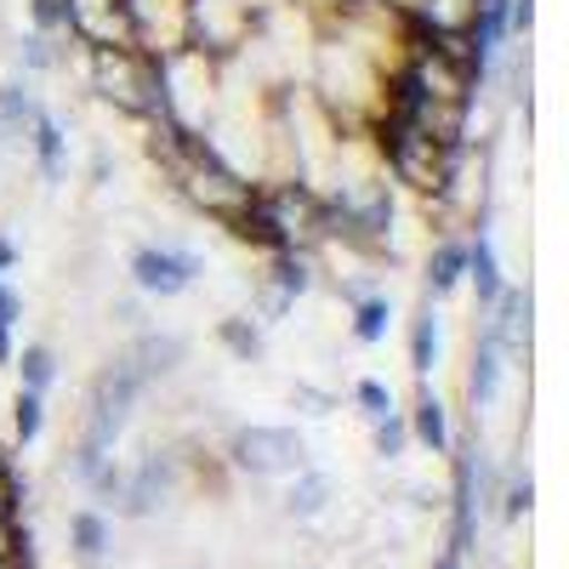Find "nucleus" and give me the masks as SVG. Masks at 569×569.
Returning <instances> with one entry per match:
<instances>
[{"mask_svg": "<svg viewBox=\"0 0 569 569\" xmlns=\"http://www.w3.org/2000/svg\"><path fill=\"white\" fill-rule=\"evenodd\" d=\"M376 149H382L388 177L405 182L410 194L439 200V206L456 194L461 160H467V149H456V142H439L433 131H421L410 120H376Z\"/></svg>", "mask_w": 569, "mask_h": 569, "instance_id": "1", "label": "nucleus"}, {"mask_svg": "<svg viewBox=\"0 0 569 569\" xmlns=\"http://www.w3.org/2000/svg\"><path fill=\"white\" fill-rule=\"evenodd\" d=\"M297 405H308V416H330V405H337V399H330V393H319V388H308V382H297V393H291Z\"/></svg>", "mask_w": 569, "mask_h": 569, "instance_id": "24", "label": "nucleus"}, {"mask_svg": "<svg viewBox=\"0 0 569 569\" xmlns=\"http://www.w3.org/2000/svg\"><path fill=\"white\" fill-rule=\"evenodd\" d=\"M433 365H439V313H433V302H421L416 319H410V370L427 382Z\"/></svg>", "mask_w": 569, "mask_h": 569, "instance_id": "17", "label": "nucleus"}, {"mask_svg": "<svg viewBox=\"0 0 569 569\" xmlns=\"http://www.w3.org/2000/svg\"><path fill=\"white\" fill-rule=\"evenodd\" d=\"M467 284V240H439L427 257V302H439Z\"/></svg>", "mask_w": 569, "mask_h": 569, "instance_id": "11", "label": "nucleus"}, {"mask_svg": "<svg viewBox=\"0 0 569 569\" xmlns=\"http://www.w3.org/2000/svg\"><path fill=\"white\" fill-rule=\"evenodd\" d=\"M467 284H472V297H479V308L490 313L507 291V273H501V257H496V240H490V228H472L467 233Z\"/></svg>", "mask_w": 569, "mask_h": 569, "instance_id": "6", "label": "nucleus"}, {"mask_svg": "<svg viewBox=\"0 0 569 569\" xmlns=\"http://www.w3.org/2000/svg\"><path fill=\"white\" fill-rule=\"evenodd\" d=\"M433 569H461V558H456V552H445V558H439Z\"/></svg>", "mask_w": 569, "mask_h": 569, "instance_id": "26", "label": "nucleus"}, {"mask_svg": "<svg viewBox=\"0 0 569 569\" xmlns=\"http://www.w3.org/2000/svg\"><path fill=\"white\" fill-rule=\"evenodd\" d=\"M126 273H131V291H137V297L177 302V297H188V291L206 279V262H200V251H188V246L154 240V246H137V251L126 257Z\"/></svg>", "mask_w": 569, "mask_h": 569, "instance_id": "4", "label": "nucleus"}, {"mask_svg": "<svg viewBox=\"0 0 569 569\" xmlns=\"http://www.w3.org/2000/svg\"><path fill=\"white\" fill-rule=\"evenodd\" d=\"M69 552L80 558V569L103 563V552H109V518H103V507H80L69 518Z\"/></svg>", "mask_w": 569, "mask_h": 569, "instance_id": "12", "label": "nucleus"}, {"mask_svg": "<svg viewBox=\"0 0 569 569\" xmlns=\"http://www.w3.org/2000/svg\"><path fill=\"white\" fill-rule=\"evenodd\" d=\"M353 308V342H365V348H376L388 337V325H393V302H388V291H365L359 302H348Z\"/></svg>", "mask_w": 569, "mask_h": 569, "instance_id": "16", "label": "nucleus"}, {"mask_svg": "<svg viewBox=\"0 0 569 569\" xmlns=\"http://www.w3.org/2000/svg\"><path fill=\"white\" fill-rule=\"evenodd\" d=\"M34 114H40V98H34L29 74H7V80H0V131H7V142H23Z\"/></svg>", "mask_w": 569, "mask_h": 569, "instance_id": "10", "label": "nucleus"}, {"mask_svg": "<svg viewBox=\"0 0 569 569\" xmlns=\"http://www.w3.org/2000/svg\"><path fill=\"white\" fill-rule=\"evenodd\" d=\"M410 433L433 450V456H450V416H445V405H439V393L421 382V393H416V410H410Z\"/></svg>", "mask_w": 569, "mask_h": 569, "instance_id": "15", "label": "nucleus"}, {"mask_svg": "<svg viewBox=\"0 0 569 569\" xmlns=\"http://www.w3.org/2000/svg\"><path fill=\"white\" fill-rule=\"evenodd\" d=\"M262 284H273V291H284L291 302H302L313 284H319V279H313V251H273Z\"/></svg>", "mask_w": 569, "mask_h": 569, "instance_id": "14", "label": "nucleus"}, {"mask_svg": "<svg viewBox=\"0 0 569 569\" xmlns=\"http://www.w3.org/2000/svg\"><path fill=\"white\" fill-rule=\"evenodd\" d=\"M228 456H233V467H240V472H251V479H291V472L308 467L302 433H297V427H284V421H251V427H240L233 445H228Z\"/></svg>", "mask_w": 569, "mask_h": 569, "instance_id": "3", "label": "nucleus"}, {"mask_svg": "<svg viewBox=\"0 0 569 569\" xmlns=\"http://www.w3.org/2000/svg\"><path fill=\"white\" fill-rule=\"evenodd\" d=\"M12 325H18V297L0 279V365H12Z\"/></svg>", "mask_w": 569, "mask_h": 569, "instance_id": "23", "label": "nucleus"}, {"mask_svg": "<svg viewBox=\"0 0 569 569\" xmlns=\"http://www.w3.org/2000/svg\"><path fill=\"white\" fill-rule=\"evenodd\" d=\"M18 63H23V74H46V69H58V63H63V46H58V34H40V29H29V34H23V46H18Z\"/></svg>", "mask_w": 569, "mask_h": 569, "instance_id": "20", "label": "nucleus"}, {"mask_svg": "<svg viewBox=\"0 0 569 569\" xmlns=\"http://www.w3.org/2000/svg\"><path fill=\"white\" fill-rule=\"evenodd\" d=\"M12 268H18V246L7 240V233H0V279H7Z\"/></svg>", "mask_w": 569, "mask_h": 569, "instance_id": "25", "label": "nucleus"}, {"mask_svg": "<svg viewBox=\"0 0 569 569\" xmlns=\"http://www.w3.org/2000/svg\"><path fill=\"white\" fill-rule=\"evenodd\" d=\"M86 52V46H80ZM86 80L103 103H114L131 120L166 126V80H160V58L137 52V46H91L86 52Z\"/></svg>", "mask_w": 569, "mask_h": 569, "instance_id": "2", "label": "nucleus"}, {"mask_svg": "<svg viewBox=\"0 0 569 569\" xmlns=\"http://www.w3.org/2000/svg\"><path fill=\"white\" fill-rule=\"evenodd\" d=\"M217 342L240 365H257L268 353V325L257 313H228V319H217Z\"/></svg>", "mask_w": 569, "mask_h": 569, "instance_id": "13", "label": "nucleus"}, {"mask_svg": "<svg viewBox=\"0 0 569 569\" xmlns=\"http://www.w3.org/2000/svg\"><path fill=\"white\" fill-rule=\"evenodd\" d=\"M40 427H46V393H29V388H18V399H12V445H34L40 439Z\"/></svg>", "mask_w": 569, "mask_h": 569, "instance_id": "19", "label": "nucleus"}, {"mask_svg": "<svg viewBox=\"0 0 569 569\" xmlns=\"http://www.w3.org/2000/svg\"><path fill=\"white\" fill-rule=\"evenodd\" d=\"M12 370H18V388L46 393V388L58 382V353H52V342H29L23 353H12Z\"/></svg>", "mask_w": 569, "mask_h": 569, "instance_id": "18", "label": "nucleus"}, {"mask_svg": "<svg viewBox=\"0 0 569 569\" xmlns=\"http://www.w3.org/2000/svg\"><path fill=\"white\" fill-rule=\"evenodd\" d=\"M171 490H177V456H171V450H154V456H142V461L126 472L114 512H126V518H149L160 501H171Z\"/></svg>", "mask_w": 569, "mask_h": 569, "instance_id": "5", "label": "nucleus"}, {"mask_svg": "<svg viewBox=\"0 0 569 569\" xmlns=\"http://www.w3.org/2000/svg\"><path fill=\"white\" fill-rule=\"evenodd\" d=\"M376 427V456L382 461H399V450L410 445V421L393 410V416H382V421H370Z\"/></svg>", "mask_w": 569, "mask_h": 569, "instance_id": "22", "label": "nucleus"}, {"mask_svg": "<svg viewBox=\"0 0 569 569\" xmlns=\"http://www.w3.org/2000/svg\"><path fill=\"white\" fill-rule=\"evenodd\" d=\"M501 376H507V353L479 330V337H472V359H467V399H472V410H490L496 405Z\"/></svg>", "mask_w": 569, "mask_h": 569, "instance_id": "8", "label": "nucleus"}, {"mask_svg": "<svg viewBox=\"0 0 569 569\" xmlns=\"http://www.w3.org/2000/svg\"><path fill=\"white\" fill-rule=\"evenodd\" d=\"M284 512L297 518V525H313V518H325V507H330V479L319 467H302V472H291L284 479Z\"/></svg>", "mask_w": 569, "mask_h": 569, "instance_id": "9", "label": "nucleus"}, {"mask_svg": "<svg viewBox=\"0 0 569 569\" xmlns=\"http://www.w3.org/2000/svg\"><path fill=\"white\" fill-rule=\"evenodd\" d=\"M23 149L34 154V166H40V177L46 182H63V171H69V131H63V120L40 103V114L29 120V137H23Z\"/></svg>", "mask_w": 569, "mask_h": 569, "instance_id": "7", "label": "nucleus"}, {"mask_svg": "<svg viewBox=\"0 0 569 569\" xmlns=\"http://www.w3.org/2000/svg\"><path fill=\"white\" fill-rule=\"evenodd\" d=\"M353 405H359L365 421H382V416H393V388H382L376 376H365V382H353Z\"/></svg>", "mask_w": 569, "mask_h": 569, "instance_id": "21", "label": "nucleus"}]
</instances>
